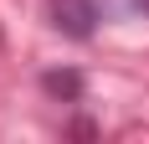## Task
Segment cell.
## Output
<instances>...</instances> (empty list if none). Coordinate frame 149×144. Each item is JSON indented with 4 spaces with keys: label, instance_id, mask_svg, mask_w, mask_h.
I'll return each mask as SVG.
<instances>
[{
    "label": "cell",
    "instance_id": "6da1fadb",
    "mask_svg": "<svg viewBox=\"0 0 149 144\" xmlns=\"http://www.w3.org/2000/svg\"><path fill=\"white\" fill-rule=\"evenodd\" d=\"M52 26L88 41L93 26H98V0H52Z\"/></svg>",
    "mask_w": 149,
    "mask_h": 144
},
{
    "label": "cell",
    "instance_id": "7a4b0ae2",
    "mask_svg": "<svg viewBox=\"0 0 149 144\" xmlns=\"http://www.w3.org/2000/svg\"><path fill=\"white\" fill-rule=\"evenodd\" d=\"M41 87L52 98H82V77H77V72H46Z\"/></svg>",
    "mask_w": 149,
    "mask_h": 144
},
{
    "label": "cell",
    "instance_id": "3957f363",
    "mask_svg": "<svg viewBox=\"0 0 149 144\" xmlns=\"http://www.w3.org/2000/svg\"><path fill=\"white\" fill-rule=\"evenodd\" d=\"M103 5H113V10H149V0H103Z\"/></svg>",
    "mask_w": 149,
    "mask_h": 144
}]
</instances>
